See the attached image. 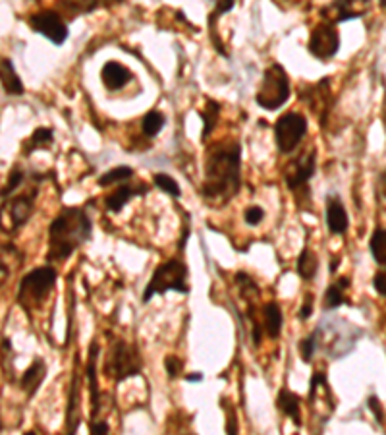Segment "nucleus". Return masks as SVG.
Instances as JSON below:
<instances>
[{"mask_svg": "<svg viewBox=\"0 0 386 435\" xmlns=\"http://www.w3.org/2000/svg\"><path fill=\"white\" fill-rule=\"evenodd\" d=\"M338 263H340V258H338V256H334V258L330 260V263H328V271H330L332 275L338 271Z\"/></svg>", "mask_w": 386, "mask_h": 435, "instance_id": "49530a36", "label": "nucleus"}, {"mask_svg": "<svg viewBox=\"0 0 386 435\" xmlns=\"http://www.w3.org/2000/svg\"><path fill=\"white\" fill-rule=\"evenodd\" d=\"M294 435H298V434H294Z\"/></svg>", "mask_w": 386, "mask_h": 435, "instance_id": "09e8293b", "label": "nucleus"}, {"mask_svg": "<svg viewBox=\"0 0 386 435\" xmlns=\"http://www.w3.org/2000/svg\"><path fill=\"white\" fill-rule=\"evenodd\" d=\"M282 325H284V314L277 302H267L263 306V327L265 335L270 339H278L282 335Z\"/></svg>", "mask_w": 386, "mask_h": 435, "instance_id": "5701e85b", "label": "nucleus"}, {"mask_svg": "<svg viewBox=\"0 0 386 435\" xmlns=\"http://www.w3.org/2000/svg\"><path fill=\"white\" fill-rule=\"evenodd\" d=\"M153 184H155V188H159L160 192H164L167 196H170V198H174V200H180V198H182V188H180V184H178L172 176L167 175V172H157V175H153Z\"/></svg>", "mask_w": 386, "mask_h": 435, "instance_id": "7c9ffc66", "label": "nucleus"}, {"mask_svg": "<svg viewBox=\"0 0 386 435\" xmlns=\"http://www.w3.org/2000/svg\"><path fill=\"white\" fill-rule=\"evenodd\" d=\"M307 50L313 59L321 60V62H328V60L334 59L340 50V34H338L334 22L323 20L321 24L311 29Z\"/></svg>", "mask_w": 386, "mask_h": 435, "instance_id": "9d476101", "label": "nucleus"}, {"mask_svg": "<svg viewBox=\"0 0 386 435\" xmlns=\"http://www.w3.org/2000/svg\"><path fill=\"white\" fill-rule=\"evenodd\" d=\"M350 226L348 211H346L342 200L336 193L327 196V228L330 235L340 236L344 235Z\"/></svg>", "mask_w": 386, "mask_h": 435, "instance_id": "f3484780", "label": "nucleus"}, {"mask_svg": "<svg viewBox=\"0 0 386 435\" xmlns=\"http://www.w3.org/2000/svg\"><path fill=\"white\" fill-rule=\"evenodd\" d=\"M367 406H369V411L373 412V416L377 418V422L385 424V411H383V404L378 401V397L371 395L369 399H367Z\"/></svg>", "mask_w": 386, "mask_h": 435, "instance_id": "ea45409f", "label": "nucleus"}, {"mask_svg": "<svg viewBox=\"0 0 386 435\" xmlns=\"http://www.w3.org/2000/svg\"><path fill=\"white\" fill-rule=\"evenodd\" d=\"M222 411L226 412V426H224V432L226 435H240V422H238V412L236 408L230 404L228 399H222Z\"/></svg>", "mask_w": 386, "mask_h": 435, "instance_id": "c9c22d12", "label": "nucleus"}, {"mask_svg": "<svg viewBox=\"0 0 386 435\" xmlns=\"http://www.w3.org/2000/svg\"><path fill=\"white\" fill-rule=\"evenodd\" d=\"M93 223L84 207H64L49 225V263L70 260L85 242L91 240Z\"/></svg>", "mask_w": 386, "mask_h": 435, "instance_id": "f03ea898", "label": "nucleus"}, {"mask_svg": "<svg viewBox=\"0 0 386 435\" xmlns=\"http://www.w3.org/2000/svg\"><path fill=\"white\" fill-rule=\"evenodd\" d=\"M277 406L278 411L292 420L295 426H302V397L300 395L290 391L288 387L280 389L277 397Z\"/></svg>", "mask_w": 386, "mask_h": 435, "instance_id": "aec40b11", "label": "nucleus"}, {"mask_svg": "<svg viewBox=\"0 0 386 435\" xmlns=\"http://www.w3.org/2000/svg\"><path fill=\"white\" fill-rule=\"evenodd\" d=\"M187 275H190L187 265H185V261L180 260V258H172V260L160 263V265H157V269L153 271L151 281H149V285L145 286V290H143L141 302L143 304H147L153 296L164 294L168 293V290L187 294L190 293Z\"/></svg>", "mask_w": 386, "mask_h": 435, "instance_id": "20e7f679", "label": "nucleus"}, {"mask_svg": "<svg viewBox=\"0 0 386 435\" xmlns=\"http://www.w3.org/2000/svg\"><path fill=\"white\" fill-rule=\"evenodd\" d=\"M149 192V186L147 184H122L114 188L112 192L105 196V207L110 213H120V211L126 207V203L130 200H134L137 196Z\"/></svg>", "mask_w": 386, "mask_h": 435, "instance_id": "2eb2a0df", "label": "nucleus"}, {"mask_svg": "<svg viewBox=\"0 0 386 435\" xmlns=\"http://www.w3.org/2000/svg\"><path fill=\"white\" fill-rule=\"evenodd\" d=\"M132 80H134V74L122 62L109 60L107 64H102L101 82L109 91H122Z\"/></svg>", "mask_w": 386, "mask_h": 435, "instance_id": "dca6fc26", "label": "nucleus"}, {"mask_svg": "<svg viewBox=\"0 0 386 435\" xmlns=\"http://www.w3.org/2000/svg\"><path fill=\"white\" fill-rule=\"evenodd\" d=\"M236 279V285L240 286V294L244 296L245 300H249V304H253V298H259V286H257V283L253 281L252 277L247 275V273H244V271H240V273H236L234 275Z\"/></svg>", "mask_w": 386, "mask_h": 435, "instance_id": "72a5a7b5", "label": "nucleus"}, {"mask_svg": "<svg viewBox=\"0 0 386 435\" xmlns=\"http://www.w3.org/2000/svg\"><path fill=\"white\" fill-rule=\"evenodd\" d=\"M0 78H2V89L8 97H20L26 93V85L20 80L14 62L10 59H2L0 64Z\"/></svg>", "mask_w": 386, "mask_h": 435, "instance_id": "4be33fe9", "label": "nucleus"}, {"mask_svg": "<svg viewBox=\"0 0 386 435\" xmlns=\"http://www.w3.org/2000/svg\"><path fill=\"white\" fill-rule=\"evenodd\" d=\"M45 377H47V364L43 358H33V362L27 366V369L24 371V376L20 379V387H22V391L27 395V399H33L37 391H39V387L43 385V381H45Z\"/></svg>", "mask_w": 386, "mask_h": 435, "instance_id": "a211bd4d", "label": "nucleus"}, {"mask_svg": "<svg viewBox=\"0 0 386 435\" xmlns=\"http://www.w3.org/2000/svg\"><path fill=\"white\" fill-rule=\"evenodd\" d=\"M369 250L373 260L386 267V228H375L369 238Z\"/></svg>", "mask_w": 386, "mask_h": 435, "instance_id": "c85d7f7f", "label": "nucleus"}, {"mask_svg": "<svg viewBox=\"0 0 386 435\" xmlns=\"http://www.w3.org/2000/svg\"><path fill=\"white\" fill-rule=\"evenodd\" d=\"M234 6H236L234 0H226V2L219 0V2H215V6H213V10L209 12V16H207V25H209L210 43H213V47L217 49V52H219L220 57H224V59H228V52H226V49H224V43L220 41L217 24H219L220 16H224V14H226V12H230V10L234 8Z\"/></svg>", "mask_w": 386, "mask_h": 435, "instance_id": "6ab92c4d", "label": "nucleus"}, {"mask_svg": "<svg viewBox=\"0 0 386 435\" xmlns=\"http://www.w3.org/2000/svg\"><path fill=\"white\" fill-rule=\"evenodd\" d=\"M265 219V209L261 205H249L244 209V221L245 225L249 226H259Z\"/></svg>", "mask_w": 386, "mask_h": 435, "instance_id": "e433bc0d", "label": "nucleus"}, {"mask_svg": "<svg viewBox=\"0 0 386 435\" xmlns=\"http://www.w3.org/2000/svg\"><path fill=\"white\" fill-rule=\"evenodd\" d=\"M37 193H39V188H37V184H33L29 188V192H22L10 201V221H12L14 228H22L31 219L35 211Z\"/></svg>", "mask_w": 386, "mask_h": 435, "instance_id": "ddd939ff", "label": "nucleus"}, {"mask_svg": "<svg viewBox=\"0 0 386 435\" xmlns=\"http://www.w3.org/2000/svg\"><path fill=\"white\" fill-rule=\"evenodd\" d=\"M350 286H352V279H350V277H340V279H336L334 283L325 290V296H323V310L330 311L336 310V308H340V306H344V304H348V298H346L344 294Z\"/></svg>", "mask_w": 386, "mask_h": 435, "instance_id": "412c9836", "label": "nucleus"}, {"mask_svg": "<svg viewBox=\"0 0 386 435\" xmlns=\"http://www.w3.org/2000/svg\"><path fill=\"white\" fill-rule=\"evenodd\" d=\"M325 10H330V12H334V17H332V22H334L336 25L342 24V22H348V20H355V17L361 16V12L353 10L352 2H344V0L332 2V4H330V6H327Z\"/></svg>", "mask_w": 386, "mask_h": 435, "instance_id": "473e14b6", "label": "nucleus"}, {"mask_svg": "<svg viewBox=\"0 0 386 435\" xmlns=\"http://www.w3.org/2000/svg\"><path fill=\"white\" fill-rule=\"evenodd\" d=\"M185 381H192V383H199V381H203V374H199V371H193V374H187V376H185Z\"/></svg>", "mask_w": 386, "mask_h": 435, "instance_id": "a18cd8bd", "label": "nucleus"}, {"mask_svg": "<svg viewBox=\"0 0 386 435\" xmlns=\"http://www.w3.org/2000/svg\"><path fill=\"white\" fill-rule=\"evenodd\" d=\"M167 124V117L160 110H149L141 118V132L147 138H157Z\"/></svg>", "mask_w": 386, "mask_h": 435, "instance_id": "cd10ccee", "label": "nucleus"}, {"mask_svg": "<svg viewBox=\"0 0 386 435\" xmlns=\"http://www.w3.org/2000/svg\"><path fill=\"white\" fill-rule=\"evenodd\" d=\"M321 385H327V374L325 371H315L313 377H311V383H309V401L315 399V393H317V389Z\"/></svg>", "mask_w": 386, "mask_h": 435, "instance_id": "58836bf2", "label": "nucleus"}, {"mask_svg": "<svg viewBox=\"0 0 386 435\" xmlns=\"http://www.w3.org/2000/svg\"><path fill=\"white\" fill-rule=\"evenodd\" d=\"M311 316H313V294H307V296H305V302H303V306L300 308V311H298V318L302 319V321H307Z\"/></svg>", "mask_w": 386, "mask_h": 435, "instance_id": "79ce46f5", "label": "nucleus"}, {"mask_svg": "<svg viewBox=\"0 0 386 435\" xmlns=\"http://www.w3.org/2000/svg\"><path fill=\"white\" fill-rule=\"evenodd\" d=\"M315 175H317V149L315 147L300 157H294L286 165L284 172H282L286 188L294 193L295 200L300 203L309 201V182Z\"/></svg>", "mask_w": 386, "mask_h": 435, "instance_id": "6e6552de", "label": "nucleus"}, {"mask_svg": "<svg viewBox=\"0 0 386 435\" xmlns=\"http://www.w3.org/2000/svg\"><path fill=\"white\" fill-rule=\"evenodd\" d=\"M27 24H29V27L33 29L35 34L49 39L56 47H62L68 41L70 29H68L66 20L56 10H39V12H35V14L29 16Z\"/></svg>", "mask_w": 386, "mask_h": 435, "instance_id": "9b49d317", "label": "nucleus"}, {"mask_svg": "<svg viewBox=\"0 0 386 435\" xmlns=\"http://www.w3.org/2000/svg\"><path fill=\"white\" fill-rule=\"evenodd\" d=\"M290 95H292V87H290V75L286 72V68L278 62L269 64L263 72L259 89L255 93V103L261 109L278 110L288 103Z\"/></svg>", "mask_w": 386, "mask_h": 435, "instance_id": "39448f33", "label": "nucleus"}, {"mask_svg": "<svg viewBox=\"0 0 386 435\" xmlns=\"http://www.w3.org/2000/svg\"><path fill=\"white\" fill-rule=\"evenodd\" d=\"M99 343L93 341L89 344V354H87V364H85V377L89 381V393H91V416L95 418L99 414V404H101V393H99V371H97V360H99Z\"/></svg>", "mask_w": 386, "mask_h": 435, "instance_id": "4468645a", "label": "nucleus"}, {"mask_svg": "<svg viewBox=\"0 0 386 435\" xmlns=\"http://www.w3.org/2000/svg\"><path fill=\"white\" fill-rule=\"evenodd\" d=\"M201 198L207 205L222 207L242 190V142L217 140L205 151Z\"/></svg>", "mask_w": 386, "mask_h": 435, "instance_id": "f257e3e1", "label": "nucleus"}, {"mask_svg": "<svg viewBox=\"0 0 386 435\" xmlns=\"http://www.w3.org/2000/svg\"><path fill=\"white\" fill-rule=\"evenodd\" d=\"M164 369H167L168 379H176V377L182 374V369H184V362H182L180 356L170 354V356L164 358Z\"/></svg>", "mask_w": 386, "mask_h": 435, "instance_id": "4c0bfd02", "label": "nucleus"}, {"mask_svg": "<svg viewBox=\"0 0 386 435\" xmlns=\"http://www.w3.org/2000/svg\"><path fill=\"white\" fill-rule=\"evenodd\" d=\"M143 371V358L139 348L122 339H116L110 344L109 358L105 362V376L112 381L122 383L130 377L139 376Z\"/></svg>", "mask_w": 386, "mask_h": 435, "instance_id": "423d86ee", "label": "nucleus"}, {"mask_svg": "<svg viewBox=\"0 0 386 435\" xmlns=\"http://www.w3.org/2000/svg\"><path fill=\"white\" fill-rule=\"evenodd\" d=\"M220 110H222V105H220L219 101L207 99V103H205V109L199 112V117H201V120H203V130H201L203 143H207L209 135L215 132V128H217V124H219Z\"/></svg>", "mask_w": 386, "mask_h": 435, "instance_id": "393cba45", "label": "nucleus"}, {"mask_svg": "<svg viewBox=\"0 0 386 435\" xmlns=\"http://www.w3.org/2000/svg\"><path fill=\"white\" fill-rule=\"evenodd\" d=\"M24 435H37V434H35V432H26Z\"/></svg>", "mask_w": 386, "mask_h": 435, "instance_id": "de8ad7c7", "label": "nucleus"}, {"mask_svg": "<svg viewBox=\"0 0 386 435\" xmlns=\"http://www.w3.org/2000/svg\"><path fill=\"white\" fill-rule=\"evenodd\" d=\"M135 170L132 167H128V165H120V167H114L107 170V172H102L99 176V186L102 188H107V186H114V184H120V182H126L130 178H134Z\"/></svg>", "mask_w": 386, "mask_h": 435, "instance_id": "bb28decb", "label": "nucleus"}, {"mask_svg": "<svg viewBox=\"0 0 386 435\" xmlns=\"http://www.w3.org/2000/svg\"><path fill=\"white\" fill-rule=\"evenodd\" d=\"M79 426L77 416V376H74L72 387H70V401H68V435H76Z\"/></svg>", "mask_w": 386, "mask_h": 435, "instance_id": "2f4dec72", "label": "nucleus"}, {"mask_svg": "<svg viewBox=\"0 0 386 435\" xmlns=\"http://www.w3.org/2000/svg\"><path fill=\"white\" fill-rule=\"evenodd\" d=\"M26 170L22 167H14L12 170L8 172V182L4 184V188H2V201H6V198H10L12 193L16 192L17 188L20 186L24 184L26 182Z\"/></svg>", "mask_w": 386, "mask_h": 435, "instance_id": "f704fd0d", "label": "nucleus"}, {"mask_svg": "<svg viewBox=\"0 0 386 435\" xmlns=\"http://www.w3.org/2000/svg\"><path fill=\"white\" fill-rule=\"evenodd\" d=\"M373 288H375L380 296H385L386 298V269L375 273V277H373Z\"/></svg>", "mask_w": 386, "mask_h": 435, "instance_id": "a19ab883", "label": "nucleus"}, {"mask_svg": "<svg viewBox=\"0 0 386 435\" xmlns=\"http://www.w3.org/2000/svg\"><path fill=\"white\" fill-rule=\"evenodd\" d=\"M307 117L298 110H288L275 122V143L282 155H292L307 135Z\"/></svg>", "mask_w": 386, "mask_h": 435, "instance_id": "1a4fd4ad", "label": "nucleus"}, {"mask_svg": "<svg viewBox=\"0 0 386 435\" xmlns=\"http://www.w3.org/2000/svg\"><path fill=\"white\" fill-rule=\"evenodd\" d=\"M56 279H59V271L52 265L31 269L20 281L16 293L17 306L24 308L27 314L39 310L43 304L49 300V294L56 286Z\"/></svg>", "mask_w": 386, "mask_h": 435, "instance_id": "7ed1b4c3", "label": "nucleus"}, {"mask_svg": "<svg viewBox=\"0 0 386 435\" xmlns=\"http://www.w3.org/2000/svg\"><path fill=\"white\" fill-rule=\"evenodd\" d=\"M54 140V132L52 128H45V126H39L37 130H33V134L27 138L24 142V155H31L33 151L45 149L49 147Z\"/></svg>", "mask_w": 386, "mask_h": 435, "instance_id": "a878e982", "label": "nucleus"}, {"mask_svg": "<svg viewBox=\"0 0 386 435\" xmlns=\"http://www.w3.org/2000/svg\"><path fill=\"white\" fill-rule=\"evenodd\" d=\"M91 435H110L109 422H105V420L91 422Z\"/></svg>", "mask_w": 386, "mask_h": 435, "instance_id": "37998d69", "label": "nucleus"}, {"mask_svg": "<svg viewBox=\"0 0 386 435\" xmlns=\"http://www.w3.org/2000/svg\"><path fill=\"white\" fill-rule=\"evenodd\" d=\"M300 101H303L311 109V112L315 117H319L321 124L325 126L327 115L330 112V101H332L330 78H323L315 85H303V87H300Z\"/></svg>", "mask_w": 386, "mask_h": 435, "instance_id": "f8f14e48", "label": "nucleus"}, {"mask_svg": "<svg viewBox=\"0 0 386 435\" xmlns=\"http://www.w3.org/2000/svg\"><path fill=\"white\" fill-rule=\"evenodd\" d=\"M377 188H378V192H380V196L386 200V168L380 172V175H378Z\"/></svg>", "mask_w": 386, "mask_h": 435, "instance_id": "c03bdc74", "label": "nucleus"}, {"mask_svg": "<svg viewBox=\"0 0 386 435\" xmlns=\"http://www.w3.org/2000/svg\"><path fill=\"white\" fill-rule=\"evenodd\" d=\"M319 348H321L319 327H317V329H313L309 335L305 337V339H302L300 344H298V351H300V354H302V360L305 362V364H311L313 356H315V352L319 351Z\"/></svg>", "mask_w": 386, "mask_h": 435, "instance_id": "c756f323", "label": "nucleus"}, {"mask_svg": "<svg viewBox=\"0 0 386 435\" xmlns=\"http://www.w3.org/2000/svg\"><path fill=\"white\" fill-rule=\"evenodd\" d=\"M295 269H298V275L302 277V281L311 283V281L317 277V273H319V258H317V253L305 246L302 250V253L298 256Z\"/></svg>", "mask_w": 386, "mask_h": 435, "instance_id": "b1692460", "label": "nucleus"}, {"mask_svg": "<svg viewBox=\"0 0 386 435\" xmlns=\"http://www.w3.org/2000/svg\"><path fill=\"white\" fill-rule=\"evenodd\" d=\"M321 348H325L332 360H340L348 352L353 351V346L361 337V331L344 319H332L330 323H321Z\"/></svg>", "mask_w": 386, "mask_h": 435, "instance_id": "0eeeda50", "label": "nucleus"}]
</instances>
